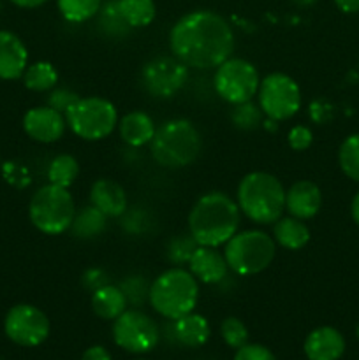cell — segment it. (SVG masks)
<instances>
[{"mask_svg":"<svg viewBox=\"0 0 359 360\" xmlns=\"http://www.w3.org/2000/svg\"><path fill=\"white\" fill-rule=\"evenodd\" d=\"M172 56L194 69H217L234 51V32L231 25L213 11L187 13L169 32Z\"/></svg>","mask_w":359,"mask_h":360,"instance_id":"1","label":"cell"},{"mask_svg":"<svg viewBox=\"0 0 359 360\" xmlns=\"http://www.w3.org/2000/svg\"><path fill=\"white\" fill-rule=\"evenodd\" d=\"M239 227V206L224 192L204 193L189 213V232L199 246L225 245Z\"/></svg>","mask_w":359,"mask_h":360,"instance_id":"2","label":"cell"},{"mask_svg":"<svg viewBox=\"0 0 359 360\" xmlns=\"http://www.w3.org/2000/svg\"><path fill=\"white\" fill-rule=\"evenodd\" d=\"M239 211L259 225L275 224L285 210V190L277 176L256 171L246 174L238 185Z\"/></svg>","mask_w":359,"mask_h":360,"instance_id":"3","label":"cell"},{"mask_svg":"<svg viewBox=\"0 0 359 360\" xmlns=\"http://www.w3.org/2000/svg\"><path fill=\"white\" fill-rule=\"evenodd\" d=\"M148 301L158 315L172 322L194 311L199 301V283L190 271L175 266L155 278Z\"/></svg>","mask_w":359,"mask_h":360,"instance_id":"4","label":"cell"},{"mask_svg":"<svg viewBox=\"0 0 359 360\" xmlns=\"http://www.w3.org/2000/svg\"><path fill=\"white\" fill-rule=\"evenodd\" d=\"M151 157L158 165L182 169L192 164L203 150V137L192 122L175 118L155 130L150 143Z\"/></svg>","mask_w":359,"mask_h":360,"instance_id":"5","label":"cell"},{"mask_svg":"<svg viewBox=\"0 0 359 360\" xmlns=\"http://www.w3.org/2000/svg\"><path fill=\"white\" fill-rule=\"evenodd\" d=\"M277 243L263 231L236 232L224 245V257L229 269L239 276L263 273L273 262Z\"/></svg>","mask_w":359,"mask_h":360,"instance_id":"6","label":"cell"},{"mask_svg":"<svg viewBox=\"0 0 359 360\" xmlns=\"http://www.w3.org/2000/svg\"><path fill=\"white\" fill-rule=\"evenodd\" d=\"M76 214V204L69 190L48 183L39 188L28 204V217L39 232L58 236L69 231Z\"/></svg>","mask_w":359,"mask_h":360,"instance_id":"7","label":"cell"},{"mask_svg":"<svg viewBox=\"0 0 359 360\" xmlns=\"http://www.w3.org/2000/svg\"><path fill=\"white\" fill-rule=\"evenodd\" d=\"M65 120L83 141H102L118 127V111L108 98L80 97L65 112Z\"/></svg>","mask_w":359,"mask_h":360,"instance_id":"8","label":"cell"},{"mask_svg":"<svg viewBox=\"0 0 359 360\" xmlns=\"http://www.w3.org/2000/svg\"><path fill=\"white\" fill-rule=\"evenodd\" d=\"M257 98L263 115L277 123L298 115L303 104L301 88L284 72H271L260 79Z\"/></svg>","mask_w":359,"mask_h":360,"instance_id":"9","label":"cell"},{"mask_svg":"<svg viewBox=\"0 0 359 360\" xmlns=\"http://www.w3.org/2000/svg\"><path fill=\"white\" fill-rule=\"evenodd\" d=\"M260 77L256 65L245 58H227L217 67L213 86L222 101L232 105L252 101L259 90Z\"/></svg>","mask_w":359,"mask_h":360,"instance_id":"10","label":"cell"},{"mask_svg":"<svg viewBox=\"0 0 359 360\" xmlns=\"http://www.w3.org/2000/svg\"><path fill=\"white\" fill-rule=\"evenodd\" d=\"M113 322V340L129 354H148L160 341L157 322L139 309H125Z\"/></svg>","mask_w":359,"mask_h":360,"instance_id":"11","label":"cell"},{"mask_svg":"<svg viewBox=\"0 0 359 360\" xmlns=\"http://www.w3.org/2000/svg\"><path fill=\"white\" fill-rule=\"evenodd\" d=\"M51 323L44 311L32 304H16L4 319V333L18 347L34 348L44 343Z\"/></svg>","mask_w":359,"mask_h":360,"instance_id":"12","label":"cell"},{"mask_svg":"<svg viewBox=\"0 0 359 360\" xmlns=\"http://www.w3.org/2000/svg\"><path fill=\"white\" fill-rule=\"evenodd\" d=\"M143 84L157 98H171L185 86L189 79V67L176 56H158L144 65Z\"/></svg>","mask_w":359,"mask_h":360,"instance_id":"13","label":"cell"},{"mask_svg":"<svg viewBox=\"0 0 359 360\" xmlns=\"http://www.w3.org/2000/svg\"><path fill=\"white\" fill-rule=\"evenodd\" d=\"M67 129V120L63 112L41 105L32 108L23 116V130L30 139L42 144H51L62 139Z\"/></svg>","mask_w":359,"mask_h":360,"instance_id":"14","label":"cell"},{"mask_svg":"<svg viewBox=\"0 0 359 360\" xmlns=\"http://www.w3.org/2000/svg\"><path fill=\"white\" fill-rule=\"evenodd\" d=\"M320 206H322V192L313 181L301 179L285 190V210L291 217L303 221L310 220L319 213Z\"/></svg>","mask_w":359,"mask_h":360,"instance_id":"15","label":"cell"},{"mask_svg":"<svg viewBox=\"0 0 359 360\" xmlns=\"http://www.w3.org/2000/svg\"><path fill=\"white\" fill-rule=\"evenodd\" d=\"M189 271L204 285H217L227 276L229 266L224 253L213 246H197L189 260Z\"/></svg>","mask_w":359,"mask_h":360,"instance_id":"16","label":"cell"},{"mask_svg":"<svg viewBox=\"0 0 359 360\" xmlns=\"http://www.w3.org/2000/svg\"><path fill=\"white\" fill-rule=\"evenodd\" d=\"M303 350L308 360H338L345 352V338L334 327H317L306 336Z\"/></svg>","mask_w":359,"mask_h":360,"instance_id":"17","label":"cell"},{"mask_svg":"<svg viewBox=\"0 0 359 360\" xmlns=\"http://www.w3.org/2000/svg\"><path fill=\"white\" fill-rule=\"evenodd\" d=\"M27 67L28 51L23 41L13 32L0 30V79H20Z\"/></svg>","mask_w":359,"mask_h":360,"instance_id":"18","label":"cell"},{"mask_svg":"<svg viewBox=\"0 0 359 360\" xmlns=\"http://www.w3.org/2000/svg\"><path fill=\"white\" fill-rule=\"evenodd\" d=\"M90 204L108 218H118L127 211V193L113 179H97L90 188Z\"/></svg>","mask_w":359,"mask_h":360,"instance_id":"19","label":"cell"},{"mask_svg":"<svg viewBox=\"0 0 359 360\" xmlns=\"http://www.w3.org/2000/svg\"><path fill=\"white\" fill-rule=\"evenodd\" d=\"M210 323L203 315L189 313L185 316H180L178 320H172L171 336L176 343L187 348H199L208 343L210 340Z\"/></svg>","mask_w":359,"mask_h":360,"instance_id":"20","label":"cell"},{"mask_svg":"<svg viewBox=\"0 0 359 360\" xmlns=\"http://www.w3.org/2000/svg\"><path fill=\"white\" fill-rule=\"evenodd\" d=\"M155 125L151 116L143 111L127 112L122 120H118L120 137L130 148H141L150 144L155 136Z\"/></svg>","mask_w":359,"mask_h":360,"instance_id":"21","label":"cell"},{"mask_svg":"<svg viewBox=\"0 0 359 360\" xmlns=\"http://www.w3.org/2000/svg\"><path fill=\"white\" fill-rule=\"evenodd\" d=\"M127 299L122 288L116 285H104L99 290L92 292V309L102 320H116L127 309Z\"/></svg>","mask_w":359,"mask_h":360,"instance_id":"22","label":"cell"},{"mask_svg":"<svg viewBox=\"0 0 359 360\" xmlns=\"http://www.w3.org/2000/svg\"><path fill=\"white\" fill-rule=\"evenodd\" d=\"M273 239L282 248L298 252L310 241V229L299 218H278L273 227Z\"/></svg>","mask_w":359,"mask_h":360,"instance_id":"23","label":"cell"},{"mask_svg":"<svg viewBox=\"0 0 359 360\" xmlns=\"http://www.w3.org/2000/svg\"><path fill=\"white\" fill-rule=\"evenodd\" d=\"M106 225H108V217L90 204L74 214L70 232L77 239H94L106 231Z\"/></svg>","mask_w":359,"mask_h":360,"instance_id":"24","label":"cell"},{"mask_svg":"<svg viewBox=\"0 0 359 360\" xmlns=\"http://www.w3.org/2000/svg\"><path fill=\"white\" fill-rule=\"evenodd\" d=\"M120 14L129 28H144L157 16L153 0H116Z\"/></svg>","mask_w":359,"mask_h":360,"instance_id":"25","label":"cell"},{"mask_svg":"<svg viewBox=\"0 0 359 360\" xmlns=\"http://www.w3.org/2000/svg\"><path fill=\"white\" fill-rule=\"evenodd\" d=\"M23 84L30 91H51L58 83V72L49 62H35L23 72Z\"/></svg>","mask_w":359,"mask_h":360,"instance_id":"26","label":"cell"},{"mask_svg":"<svg viewBox=\"0 0 359 360\" xmlns=\"http://www.w3.org/2000/svg\"><path fill=\"white\" fill-rule=\"evenodd\" d=\"M80 174V164L73 155H56L48 167V179L51 185L69 188Z\"/></svg>","mask_w":359,"mask_h":360,"instance_id":"27","label":"cell"},{"mask_svg":"<svg viewBox=\"0 0 359 360\" xmlns=\"http://www.w3.org/2000/svg\"><path fill=\"white\" fill-rule=\"evenodd\" d=\"M60 14L69 23H84L97 16L102 0H56Z\"/></svg>","mask_w":359,"mask_h":360,"instance_id":"28","label":"cell"},{"mask_svg":"<svg viewBox=\"0 0 359 360\" xmlns=\"http://www.w3.org/2000/svg\"><path fill=\"white\" fill-rule=\"evenodd\" d=\"M338 164L344 174L359 183V132L345 137L338 150Z\"/></svg>","mask_w":359,"mask_h":360,"instance_id":"29","label":"cell"},{"mask_svg":"<svg viewBox=\"0 0 359 360\" xmlns=\"http://www.w3.org/2000/svg\"><path fill=\"white\" fill-rule=\"evenodd\" d=\"M197 246L199 245H197L196 239L190 236V232L189 234L176 236V238H172L171 241L168 243L165 257H168V260L172 264V266L182 267L183 264H189L190 257H192V253L196 252Z\"/></svg>","mask_w":359,"mask_h":360,"instance_id":"30","label":"cell"},{"mask_svg":"<svg viewBox=\"0 0 359 360\" xmlns=\"http://www.w3.org/2000/svg\"><path fill=\"white\" fill-rule=\"evenodd\" d=\"M101 28L108 35H115V37H122L127 32L130 30L129 25L123 21L122 14H120L118 6H116V0H111V2H106L104 6L101 7Z\"/></svg>","mask_w":359,"mask_h":360,"instance_id":"31","label":"cell"},{"mask_svg":"<svg viewBox=\"0 0 359 360\" xmlns=\"http://www.w3.org/2000/svg\"><path fill=\"white\" fill-rule=\"evenodd\" d=\"M220 334L222 340L225 341V345L234 350L245 347L248 343V329H246L245 323L241 322L236 316H227V319L222 322L220 326Z\"/></svg>","mask_w":359,"mask_h":360,"instance_id":"32","label":"cell"},{"mask_svg":"<svg viewBox=\"0 0 359 360\" xmlns=\"http://www.w3.org/2000/svg\"><path fill=\"white\" fill-rule=\"evenodd\" d=\"M231 120L238 129L253 130L263 123V111L250 101L245 102V104L234 105L231 112Z\"/></svg>","mask_w":359,"mask_h":360,"instance_id":"33","label":"cell"},{"mask_svg":"<svg viewBox=\"0 0 359 360\" xmlns=\"http://www.w3.org/2000/svg\"><path fill=\"white\" fill-rule=\"evenodd\" d=\"M122 288L123 295H125L127 302L132 306H141L144 299H148L150 294V287H148L146 280L143 276H129L118 285Z\"/></svg>","mask_w":359,"mask_h":360,"instance_id":"34","label":"cell"},{"mask_svg":"<svg viewBox=\"0 0 359 360\" xmlns=\"http://www.w3.org/2000/svg\"><path fill=\"white\" fill-rule=\"evenodd\" d=\"M77 98H80V95L74 94L73 90H67V88H53L48 97V105L65 115Z\"/></svg>","mask_w":359,"mask_h":360,"instance_id":"35","label":"cell"},{"mask_svg":"<svg viewBox=\"0 0 359 360\" xmlns=\"http://www.w3.org/2000/svg\"><path fill=\"white\" fill-rule=\"evenodd\" d=\"M313 143V134L308 127L305 125H296L289 130L287 134V144L294 151H305L312 146Z\"/></svg>","mask_w":359,"mask_h":360,"instance_id":"36","label":"cell"},{"mask_svg":"<svg viewBox=\"0 0 359 360\" xmlns=\"http://www.w3.org/2000/svg\"><path fill=\"white\" fill-rule=\"evenodd\" d=\"M234 360H277L273 352L266 348L264 345L246 343L245 347L236 350Z\"/></svg>","mask_w":359,"mask_h":360,"instance_id":"37","label":"cell"},{"mask_svg":"<svg viewBox=\"0 0 359 360\" xmlns=\"http://www.w3.org/2000/svg\"><path fill=\"white\" fill-rule=\"evenodd\" d=\"M108 283H109V280H108V274H106V271L97 269V267H92V269H88L87 273L81 276V285H83L88 292L99 290V288H102L104 285H108Z\"/></svg>","mask_w":359,"mask_h":360,"instance_id":"38","label":"cell"},{"mask_svg":"<svg viewBox=\"0 0 359 360\" xmlns=\"http://www.w3.org/2000/svg\"><path fill=\"white\" fill-rule=\"evenodd\" d=\"M310 116L315 123H326L333 118V108L324 101H315L310 105Z\"/></svg>","mask_w":359,"mask_h":360,"instance_id":"39","label":"cell"},{"mask_svg":"<svg viewBox=\"0 0 359 360\" xmlns=\"http://www.w3.org/2000/svg\"><path fill=\"white\" fill-rule=\"evenodd\" d=\"M122 217H125V221L122 220V227H125V231L132 232V234L143 232V227H141V221H144L143 211H125Z\"/></svg>","mask_w":359,"mask_h":360,"instance_id":"40","label":"cell"},{"mask_svg":"<svg viewBox=\"0 0 359 360\" xmlns=\"http://www.w3.org/2000/svg\"><path fill=\"white\" fill-rule=\"evenodd\" d=\"M81 360H113V357L104 347L95 345V347H90L84 350V354L81 355Z\"/></svg>","mask_w":359,"mask_h":360,"instance_id":"41","label":"cell"},{"mask_svg":"<svg viewBox=\"0 0 359 360\" xmlns=\"http://www.w3.org/2000/svg\"><path fill=\"white\" fill-rule=\"evenodd\" d=\"M334 6L345 14L359 13V0H333Z\"/></svg>","mask_w":359,"mask_h":360,"instance_id":"42","label":"cell"},{"mask_svg":"<svg viewBox=\"0 0 359 360\" xmlns=\"http://www.w3.org/2000/svg\"><path fill=\"white\" fill-rule=\"evenodd\" d=\"M48 0H11V4H14L16 7H21V9H35V7H41Z\"/></svg>","mask_w":359,"mask_h":360,"instance_id":"43","label":"cell"},{"mask_svg":"<svg viewBox=\"0 0 359 360\" xmlns=\"http://www.w3.org/2000/svg\"><path fill=\"white\" fill-rule=\"evenodd\" d=\"M351 217L355 221V225H359V192L355 193L351 202Z\"/></svg>","mask_w":359,"mask_h":360,"instance_id":"44","label":"cell"},{"mask_svg":"<svg viewBox=\"0 0 359 360\" xmlns=\"http://www.w3.org/2000/svg\"><path fill=\"white\" fill-rule=\"evenodd\" d=\"M291 2H294L296 6H301V7H308V6H312L313 2H315V0H291Z\"/></svg>","mask_w":359,"mask_h":360,"instance_id":"45","label":"cell"},{"mask_svg":"<svg viewBox=\"0 0 359 360\" xmlns=\"http://www.w3.org/2000/svg\"><path fill=\"white\" fill-rule=\"evenodd\" d=\"M355 336H358V340H359V323H358V327H355Z\"/></svg>","mask_w":359,"mask_h":360,"instance_id":"46","label":"cell"},{"mask_svg":"<svg viewBox=\"0 0 359 360\" xmlns=\"http://www.w3.org/2000/svg\"><path fill=\"white\" fill-rule=\"evenodd\" d=\"M134 360H148V359H134Z\"/></svg>","mask_w":359,"mask_h":360,"instance_id":"47","label":"cell"}]
</instances>
